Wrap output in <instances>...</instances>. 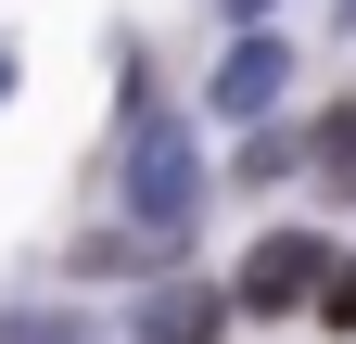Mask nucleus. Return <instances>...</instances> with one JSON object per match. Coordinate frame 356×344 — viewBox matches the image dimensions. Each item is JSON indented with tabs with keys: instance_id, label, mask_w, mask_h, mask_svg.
Segmentation results:
<instances>
[{
	"instance_id": "obj_1",
	"label": "nucleus",
	"mask_w": 356,
	"mask_h": 344,
	"mask_svg": "<svg viewBox=\"0 0 356 344\" xmlns=\"http://www.w3.org/2000/svg\"><path fill=\"white\" fill-rule=\"evenodd\" d=\"M191 204H204V166H191V127H178V115H140V127H127V217H140V230H191Z\"/></svg>"
},
{
	"instance_id": "obj_2",
	"label": "nucleus",
	"mask_w": 356,
	"mask_h": 344,
	"mask_svg": "<svg viewBox=\"0 0 356 344\" xmlns=\"http://www.w3.org/2000/svg\"><path fill=\"white\" fill-rule=\"evenodd\" d=\"M318 281H331V255H318V230H267L254 255H242V306L254 319H293V306H318Z\"/></svg>"
},
{
	"instance_id": "obj_3",
	"label": "nucleus",
	"mask_w": 356,
	"mask_h": 344,
	"mask_svg": "<svg viewBox=\"0 0 356 344\" xmlns=\"http://www.w3.org/2000/svg\"><path fill=\"white\" fill-rule=\"evenodd\" d=\"M280 77H293L280 38H242V52L216 64V115H267V102H280Z\"/></svg>"
},
{
	"instance_id": "obj_4",
	"label": "nucleus",
	"mask_w": 356,
	"mask_h": 344,
	"mask_svg": "<svg viewBox=\"0 0 356 344\" xmlns=\"http://www.w3.org/2000/svg\"><path fill=\"white\" fill-rule=\"evenodd\" d=\"M140 344H216V293L204 281H165L153 306H140Z\"/></svg>"
},
{
	"instance_id": "obj_5",
	"label": "nucleus",
	"mask_w": 356,
	"mask_h": 344,
	"mask_svg": "<svg viewBox=\"0 0 356 344\" xmlns=\"http://www.w3.org/2000/svg\"><path fill=\"white\" fill-rule=\"evenodd\" d=\"M305 166H318V191H356V102H343V115H318Z\"/></svg>"
},
{
	"instance_id": "obj_6",
	"label": "nucleus",
	"mask_w": 356,
	"mask_h": 344,
	"mask_svg": "<svg viewBox=\"0 0 356 344\" xmlns=\"http://www.w3.org/2000/svg\"><path fill=\"white\" fill-rule=\"evenodd\" d=\"M318 319H331V331H356V255H343V268L318 281Z\"/></svg>"
},
{
	"instance_id": "obj_7",
	"label": "nucleus",
	"mask_w": 356,
	"mask_h": 344,
	"mask_svg": "<svg viewBox=\"0 0 356 344\" xmlns=\"http://www.w3.org/2000/svg\"><path fill=\"white\" fill-rule=\"evenodd\" d=\"M0 344H76V331H51V319H13V331H0Z\"/></svg>"
},
{
	"instance_id": "obj_8",
	"label": "nucleus",
	"mask_w": 356,
	"mask_h": 344,
	"mask_svg": "<svg viewBox=\"0 0 356 344\" xmlns=\"http://www.w3.org/2000/svg\"><path fill=\"white\" fill-rule=\"evenodd\" d=\"M229 13H267V0H229Z\"/></svg>"
},
{
	"instance_id": "obj_9",
	"label": "nucleus",
	"mask_w": 356,
	"mask_h": 344,
	"mask_svg": "<svg viewBox=\"0 0 356 344\" xmlns=\"http://www.w3.org/2000/svg\"><path fill=\"white\" fill-rule=\"evenodd\" d=\"M0 90H13V64H0Z\"/></svg>"
}]
</instances>
